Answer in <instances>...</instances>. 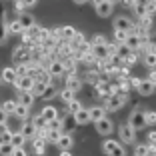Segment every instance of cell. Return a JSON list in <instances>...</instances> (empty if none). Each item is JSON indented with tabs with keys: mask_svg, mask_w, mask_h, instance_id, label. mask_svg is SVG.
Returning a JSON list of instances; mask_svg holds the SVG:
<instances>
[{
	"mask_svg": "<svg viewBox=\"0 0 156 156\" xmlns=\"http://www.w3.org/2000/svg\"><path fill=\"white\" fill-rule=\"evenodd\" d=\"M126 100H128V96H126V94H118V92H112L110 96L106 98L104 110H106V112H116V110H120V108L126 104Z\"/></svg>",
	"mask_w": 156,
	"mask_h": 156,
	"instance_id": "1",
	"label": "cell"
},
{
	"mask_svg": "<svg viewBox=\"0 0 156 156\" xmlns=\"http://www.w3.org/2000/svg\"><path fill=\"white\" fill-rule=\"evenodd\" d=\"M94 8H96V14L102 16V18H108L114 10V2L112 0H96L94 2Z\"/></svg>",
	"mask_w": 156,
	"mask_h": 156,
	"instance_id": "2",
	"label": "cell"
},
{
	"mask_svg": "<svg viewBox=\"0 0 156 156\" xmlns=\"http://www.w3.org/2000/svg\"><path fill=\"white\" fill-rule=\"evenodd\" d=\"M32 58V50L28 48V46H18L12 54V60L16 64H28V60Z\"/></svg>",
	"mask_w": 156,
	"mask_h": 156,
	"instance_id": "3",
	"label": "cell"
},
{
	"mask_svg": "<svg viewBox=\"0 0 156 156\" xmlns=\"http://www.w3.org/2000/svg\"><path fill=\"white\" fill-rule=\"evenodd\" d=\"M102 148H104V152L108 156H126L124 146H122V144H118L116 140H106V142L102 144Z\"/></svg>",
	"mask_w": 156,
	"mask_h": 156,
	"instance_id": "4",
	"label": "cell"
},
{
	"mask_svg": "<svg viewBox=\"0 0 156 156\" xmlns=\"http://www.w3.org/2000/svg\"><path fill=\"white\" fill-rule=\"evenodd\" d=\"M128 126L136 132V130L144 128L146 126V122H144V112L142 110H134L132 114H130V120H128Z\"/></svg>",
	"mask_w": 156,
	"mask_h": 156,
	"instance_id": "5",
	"label": "cell"
},
{
	"mask_svg": "<svg viewBox=\"0 0 156 156\" xmlns=\"http://www.w3.org/2000/svg\"><path fill=\"white\" fill-rule=\"evenodd\" d=\"M118 134H120V140H122L124 144H132L134 140H136V132L130 128L128 124H120L118 126Z\"/></svg>",
	"mask_w": 156,
	"mask_h": 156,
	"instance_id": "6",
	"label": "cell"
},
{
	"mask_svg": "<svg viewBox=\"0 0 156 156\" xmlns=\"http://www.w3.org/2000/svg\"><path fill=\"white\" fill-rule=\"evenodd\" d=\"M90 54L94 56V60H98V62H104V60H108V58H110V54H108V44L90 46Z\"/></svg>",
	"mask_w": 156,
	"mask_h": 156,
	"instance_id": "7",
	"label": "cell"
},
{
	"mask_svg": "<svg viewBox=\"0 0 156 156\" xmlns=\"http://www.w3.org/2000/svg\"><path fill=\"white\" fill-rule=\"evenodd\" d=\"M94 126H96V132L98 134H102V136H108V134L114 130V124H112V120L110 118H102V120H98V122H94Z\"/></svg>",
	"mask_w": 156,
	"mask_h": 156,
	"instance_id": "8",
	"label": "cell"
},
{
	"mask_svg": "<svg viewBox=\"0 0 156 156\" xmlns=\"http://www.w3.org/2000/svg\"><path fill=\"white\" fill-rule=\"evenodd\" d=\"M132 28H134V24L128 16H118V18H114V30H122V32L128 34Z\"/></svg>",
	"mask_w": 156,
	"mask_h": 156,
	"instance_id": "9",
	"label": "cell"
},
{
	"mask_svg": "<svg viewBox=\"0 0 156 156\" xmlns=\"http://www.w3.org/2000/svg\"><path fill=\"white\" fill-rule=\"evenodd\" d=\"M142 44H144V40H142L140 36H136L134 32H128V36H126V40H124V46H126L130 52L138 50V48H140Z\"/></svg>",
	"mask_w": 156,
	"mask_h": 156,
	"instance_id": "10",
	"label": "cell"
},
{
	"mask_svg": "<svg viewBox=\"0 0 156 156\" xmlns=\"http://www.w3.org/2000/svg\"><path fill=\"white\" fill-rule=\"evenodd\" d=\"M16 20L20 22V26H22L24 32H28V30H32V28L36 26V20H34V16H32V14H28V12H22Z\"/></svg>",
	"mask_w": 156,
	"mask_h": 156,
	"instance_id": "11",
	"label": "cell"
},
{
	"mask_svg": "<svg viewBox=\"0 0 156 156\" xmlns=\"http://www.w3.org/2000/svg\"><path fill=\"white\" fill-rule=\"evenodd\" d=\"M32 84H34V80L30 76H22V78H16L14 86H16V90L20 94V92H30L32 90Z\"/></svg>",
	"mask_w": 156,
	"mask_h": 156,
	"instance_id": "12",
	"label": "cell"
},
{
	"mask_svg": "<svg viewBox=\"0 0 156 156\" xmlns=\"http://www.w3.org/2000/svg\"><path fill=\"white\" fill-rule=\"evenodd\" d=\"M20 134H22L24 140H28V138H36L38 136V130H36V126H34L32 122H24L22 128H20Z\"/></svg>",
	"mask_w": 156,
	"mask_h": 156,
	"instance_id": "13",
	"label": "cell"
},
{
	"mask_svg": "<svg viewBox=\"0 0 156 156\" xmlns=\"http://www.w3.org/2000/svg\"><path fill=\"white\" fill-rule=\"evenodd\" d=\"M104 116H106L104 106H92V108H88V118H90V122H98V120H102Z\"/></svg>",
	"mask_w": 156,
	"mask_h": 156,
	"instance_id": "14",
	"label": "cell"
},
{
	"mask_svg": "<svg viewBox=\"0 0 156 156\" xmlns=\"http://www.w3.org/2000/svg\"><path fill=\"white\" fill-rule=\"evenodd\" d=\"M40 118L48 124V122H52V120L58 118V110H56L54 106H44V108H42V112H40Z\"/></svg>",
	"mask_w": 156,
	"mask_h": 156,
	"instance_id": "15",
	"label": "cell"
},
{
	"mask_svg": "<svg viewBox=\"0 0 156 156\" xmlns=\"http://www.w3.org/2000/svg\"><path fill=\"white\" fill-rule=\"evenodd\" d=\"M48 76H64V66H62V62L60 60H52L50 66H48Z\"/></svg>",
	"mask_w": 156,
	"mask_h": 156,
	"instance_id": "16",
	"label": "cell"
},
{
	"mask_svg": "<svg viewBox=\"0 0 156 156\" xmlns=\"http://www.w3.org/2000/svg\"><path fill=\"white\" fill-rule=\"evenodd\" d=\"M34 100H36V98H34L30 92H20V94H18V100H16V102H18L20 106H24V108H28V110H30V106L34 104Z\"/></svg>",
	"mask_w": 156,
	"mask_h": 156,
	"instance_id": "17",
	"label": "cell"
},
{
	"mask_svg": "<svg viewBox=\"0 0 156 156\" xmlns=\"http://www.w3.org/2000/svg\"><path fill=\"white\" fill-rule=\"evenodd\" d=\"M136 90L142 94V96H150L152 92H154V84L150 82V80H140L136 86Z\"/></svg>",
	"mask_w": 156,
	"mask_h": 156,
	"instance_id": "18",
	"label": "cell"
},
{
	"mask_svg": "<svg viewBox=\"0 0 156 156\" xmlns=\"http://www.w3.org/2000/svg\"><path fill=\"white\" fill-rule=\"evenodd\" d=\"M80 88H82V80H80L78 76H68L66 78V90H70L74 94V92H78Z\"/></svg>",
	"mask_w": 156,
	"mask_h": 156,
	"instance_id": "19",
	"label": "cell"
},
{
	"mask_svg": "<svg viewBox=\"0 0 156 156\" xmlns=\"http://www.w3.org/2000/svg\"><path fill=\"white\" fill-rule=\"evenodd\" d=\"M74 144V138L70 136V134H62V136L58 138V142H56V146L60 148V150H70Z\"/></svg>",
	"mask_w": 156,
	"mask_h": 156,
	"instance_id": "20",
	"label": "cell"
},
{
	"mask_svg": "<svg viewBox=\"0 0 156 156\" xmlns=\"http://www.w3.org/2000/svg\"><path fill=\"white\" fill-rule=\"evenodd\" d=\"M58 34H60V38L64 42H70L74 38V34H76V30H74V26H62L58 30Z\"/></svg>",
	"mask_w": 156,
	"mask_h": 156,
	"instance_id": "21",
	"label": "cell"
},
{
	"mask_svg": "<svg viewBox=\"0 0 156 156\" xmlns=\"http://www.w3.org/2000/svg\"><path fill=\"white\" fill-rule=\"evenodd\" d=\"M72 118H74V122H76V124L90 122V118H88V108H80L78 112H74V114H72Z\"/></svg>",
	"mask_w": 156,
	"mask_h": 156,
	"instance_id": "22",
	"label": "cell"
},
{
	"mask_svg": "<svg viewBox=\"0 0 156 156\" xmlns=\"http://www.w3.org/2000/svg\"><path fill=\"white\" fill-rule=\"evenodd\" d=\"M0 80H4L6 84H14V82H16V72H14V68H8V66H6V68L2 70Z\"/></svg>",
	"mask_w": 156,
	"mask_h": 156,
	"instance_id": "23",
	"label": "cell"
},
{
	"mask_svg": "<svg viewBox=\"0 0 156 156\" xmlns=\"http://www.w3.org/2000/svg\"><path fill=\"white\" fill-rule=\"evenodd\" d=\"M46 86H48V84H44V82H38V80H34V84H32V90H30V94H32L34 98H36V96H42V94H44V90H46Z\"/></svg>",
	"mask_w": 156,
	"mask_h": 156,
	"instance_id": "24",
	"label": "cell"
},
{
	"mask_svg": "<svg viewBox=\"0 0 156 156\" xmlns=\"http://www.w3.org/2000/svg\"><path fill=\"white\" fill-rule=\"evenodd\" d=\"M24 140L22 138V134L20 132H16V134H12V138H10V144H12V148H24Z\"/></svg>",
	"mask_w": 156,
	"mask_h": 156,
	"instance_id": "25",
	"label": "cell"
},
{
	"mask_svg": "<svg viewBox=\"0 0 156 156\" xmlns=\"http://www.w3.org/2000/svg\"><path fill=\"white\" fill-rule=\"evenodd\" d=\"M6 28H8L10 34H24V30H22V26H20L18 20H12L10 24H6Z\"/></svg>",
	"mask_w": 156,
	"mask_h": 156,
	"instance_id": "26",
	"label": "cell"
},
{
	"mask_svg": "<svg viewBox=\"0 0 156 156\" xmlns=\"http://www.w3.org/2000/svg\"><path fill=\"white\" fill-rule=\"evenodd\" d=\"M32 146H34V150H36V154H44V148H46V142L42 140L40 136H36L34 138V142H32Z\"/></svg>",
	"mask_w": 156,
	"mask_h": 156,
	"instance_id": "27",
	"label": "cell"
},
{
	"mask_svg": "<svg viewBox=\"0 0 156 156\" xmlns=\"http://www.w3.org/2000/svg\"><path fill=\"white\" fill-rule=\"evenodd\" d=\"M14 6H16V10H18V14L24 12V8H32V6H36V2L34 0H28V2H14Z\"/></svg>",
	"mask_w": 156,
	"mask_h": 156,
	"instance_id": "28",
	"label": "cell"
},
{
	"mask_svg": "<svg viewBox=\"0 0 156 156\" xmlns=\"http://www.w3.org/2000/svg\"><path fill=\"white\" fill-rule=\"evenodd\" d=\"M16 106H18V102H16V100H6L0 108H2L6 114H14V108H16Z\"/></svg>",
	"mask_w": 156,
	"mask_h": 156,
	"instance_id": "29",
	"label": "cell"
},
{
	"mask_svg": "<svg viewBox=\"0 0 156 156\" xmlns=\"http://www.w3.org/2000/svg\"><path fill=\"white\" fill-rule=\"evenodd\" d=\"M14 114H16V118H20V120H26L28 118V108H24V106H16L14 108Z\"/></svg>",
	"mask_w": 156,
	"mask_h": 156,
	"instance_id": "30",
	"label": "cell"
},
{
	"mask_svg": "<svg viewBox=\"0 0 156 156\" xmlns=\"http://www.w3.org/2000/svg\"><path fill=\"white\" fill-rule=\"evenodd\" d=\"M46 130H54V132H62V122H60L58 118L52 120V122L46 124Z\"/></svg>",
	"mask_w": 156,
	"mask_h": 156,
	"instance_id": "31",
	"label": "cell"
},
{
	"mask_svg": "<svg viewBox=\"0 0 156 156\" xmlns=\"http://www.w3.org/2000/svg\"><path fill=\"white\" fill-rule=\"evenodd\" d=\"M60 98H62V102H64V104H68V102L74 100V94H72L70 90H66V88H64V90H60Z\"/></svg>",
	"mask_w": 156,
	"mask_h": 156,
	"instance_id": "32",
	"label": "cell"
},
{
	"mask_svg": "<svg viewBox=\"0 0 156 156\" xmlns=\"http://www.w3.org/2000/svg\"><path fill=\"white\" fill-rule=\"evenodd\" d=\"M12 152H14V148H12V144H0V156H12Z\"/></svg>",
	"mask_w": 156,
	"mask_h": 156,
	"instance_id": "33",
	"label": "cell"
},
{
	"mask_svg": "<svg viewBox=\"0 0 156 156\" xmlns=\"http://www.w3.org/2000/svg\"><path fill=\"white\" fill-rule=\"evenodd\" d=\"M54 96H56V88L52 86V84H48V86H46V90H44V94H42V98L50 100V98H54Z\"/></svg>",
	"mask_w": 156,
	"mask_h": 156,
	"instance_id": "34",
	"label": "cell"
},
{
	"mask_svg": "<svg viewBox=\"0 0 156 156\" xmlns=\"http://www.w3.org/2000/svg\"><path fill=\"white\" fill-rule=\"evenodd\" d=\"M14 72H16V78H22L28 74V64H18L16 68H14Z\"/></svg>",
	"mask_w": 156,
	"mask_h": 156,
	"instance_id": "35",
	"label": "cell"
},
{
	"mask_svg": "<svg viewBox=\"0 0 156 156\" xmlns=\"http://www.w3.org/2000/svg\"><path fill=\"white\" fill-rule=\"evenodd\" d=\"M66 106H68V112H72V114H74V112H78L80 108H82V104H80V100H76V98H74L72 102H68Z\"/></svg>",
	"mask_w": 156,
	"mask_h": 156,
	"instance_id": "36",
	"label": "cell"
},
{
	"mask_svg": "<svg viewBox=\"0 0 156 156\" xmlns=\"http://www.w3.org/2000/svg\"><path fill=\"white\" fill-rule=\"evenodd\" d=\"M6 34H8V28H6V20L0 22V44H6Z\"/></svg>",
	"mask_w": 156,
	"mask_h": 156,
	"instance_id": "37",
	"label": "cell"
},
{
	"mask_svg": "<svg viewBox=\"0 0 156 156\" xmlns=\"http://www.w3.org/2000/svg\"><path fill=\"white\" fill-rule=\"evenodd\" d=\"M74 126H76V122H74V118H72V116H70V114L66 116L64 120H62V128H68V130H72Z\"/></svg>",
	"mask_w": 156,
	"mask_h": 156,
	"instance_id": "38",
	"label": "cell"
},
{
	"mask_svg": "<svg viewBox=\"0 0 156 156\" xmlns=\"http://www.w3.org/2000/svg\"><path fill=\"white\" fill-rule=\"evenodd\" d=\"M102 44H108V42H106V38L100 36V34H96V36L92 38V42H90V46H102Z\"/></svg>",
	"mask_w": 156,
	"mask_h": 156,
	"instance_id": "39",
	"label": "cell"
},
{
	"mask_svg": "<svg viewBox=\"0 0 156 156\" xmlns=\"http://www.w3.org/2000/svg\"><path fill=\"white\" fill-rule=\"evenodd\" d=\"M10 138H12V132H10V130L6 128L4 132L0 134V144H8V142H10Z\"/></svg>",
	"mask_w": 156,
	"mask_h": 156,
	"instance_id": "40",
	"label": "cell"
},
{
	"mask_svg": "<svg viewBox=\"0 0 156 156\" xmlns=\"http://www.w3.org/2000/svg\"><path fill=\"white\" fill-rule=\"evenodd\" d=\"M98 90H100V94L102 96H110L112 94V88H110V84H98Z\"/></svg>",
	"mask_w": 156,
	"mask_h": 156,
	"instance_id": "41",
	"label": "cell"
},
{
	"mask_svg": "<svg viewBox=\"0 0 156 156\" xmlns=\"http://www.w3.org/2000/svg\"><path fill=\"white\" fill-rule=\"evenodd\" d=\"M126 36H128V34L122 32V30H114V38H116V42H118V44H124Z\"/></svg>",
	"mask_w": 156,
	"mask_h": 156,
	"instance_id": "42",
	"label": "cell"
},
{
	"mask_svg": "<svg viewBox=\"0 0 156 156\" xmlns=\"http://www.w3.org/2000/svg\"><path fill=\"white\" fill-rule=\"evenodd\" d=\"M148 152V146L146 144H140V146H136V150H134V156H146Z\"/></svg>",
	"mask_w": 156,
	"mask_h": 156,
	"instance_id": "43",
	"label": "cell"
},
{
	"mask_svg": "<svg viewBox=\"0 0 156 156\" xmlns=\"http://www.w3.org/2000/svg\"><path fill=\"white\" fill-rule=\"evenodd\" d=\"M154 120H156V114L152 110L144 112V122H146V124H154Z\"/></svg>",
	"mask_w": 156,
	"mask_h": 156,
	"instance_id": "44",
	"label": "cell"
},
{
	"mask_svg": "<svg viewBox=\"0 0 156 156\" xmlns=\"http://www.w3.org/2000/svg\"><path fill=\"white\" fill-rule=\"evenodd\" d=\"M134 8H136V14L140 16V18L148 16V14H146V6H144V4H138V2H136V6H134Z\"/></svg>",
	"mask_w": 156,
	"mask_h": 156,
	"instance_id": "45",
	"label": "cell"
},
{
	"mask_svg": "<svg viewBox=\"0 0 156 156\" xmlns=\"http://www.w3.org/2000/svg\"><path fill=\"white\" fill-rule=\"evenodd\" d=\"M154 64H156V56L154 54H146V66H148V68H152Z\"/></svg>",
	"mask_w": 156,
	"mask_h": 156,
	"instance_id": "46",
	"label": "cell"
},
{
	"mask_svg": "<svg viewBox=\"0 0 156 156\" xmlns=\"http://www.w3.org/2000/svg\"><path fill=\"white\" fill-rule=\"evenodd\" d=\"M136 60H138L136 52H130V54L126 56V62H128V64H136Z\"/></svg>",
	"mask_w": 156,
	"mask_h": 156,
	"instance_id": "47",
	"label": "cell"
},
{
	"mask_svg": "<svg viewBox=\"0 0 156 156\" xmlns=\"http://www.w3.org/2000/svg\"><path fill=\"white\" fill-rule=\"evenodd\" d=\"M12 156H28V152L24 150V148H14V152H12Z\"/></svg>",
	"mask_w": 156,
	"mask_h": 156,
	"instance_id": "48",
	"label": "cell"
},
{
	"mask_svg": "<svg viewBox=\"0 0 156 156\" xmlns=\"http://www.w3.org/2000/svg\"><path fill=\"white\" fill-rule=\"evenodd\" d=\"M146 138H148V144H146V146H150V148H152V146H154V140H156V134H154V132H150Z\"/></svg>",
	"mask_w": 156,
	"mask_h": 156,
	"instance_id": "49",
	"label": "cell"
},
{
	"mask_svg": "<svg viewBox=\"0 0 156 156\" xmlns=\"http://www.w3.org/2000/svg\"><path fill=\"white\" fill-rule=\"evenodd\" d=\"M6 120H8V114L0 108V124H6Z\"/></svg>",
	"mask_w": 156,
	"mask_h": 156,
	"instance_id": "50",
	"label": "cell"
},
{
	"mask_svg": "<svg viewBox=\"0 0 156 156\" xmlns=\"http://www.w3.org/2000/svg\"><path fill=\"white\" fill-rule=\"evenodd\" d=\"M148 80H150V82H152V84H154V82H156V76H154V72H150V76H148Z\"/></svg>",
	"mask_w": 156,
	"mask_h": 156,
	"instance_id": "51",
	"label": "cell"
},
{
	"mask_svg": "<svg viewBox=\"0 0 156 156\" xmlns=\"http://www.w3.org/2000/svg\"><path fill=\"white\" fill-rule=\"evenodd\" d=\"M60 156H72V154H70V150H62V152H60Z\"/></svg>",
	"mask_w": 156,
	"mask_h": 156,
	"instance_id": "52",
	"label": "cell"
}]
</instances>
